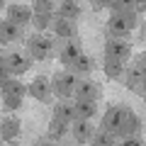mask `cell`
Here are the masks:
<instances>
[{
    "label": "cell",
    "instance_id": "cell-1",
    "mask_svg": "<svg viewBox=\"0 0 146 146\" xmlns=\"http://www.w3.org/2000/svg\"><path fill=\"white\" fill-rule=\"evenodd\" d=\"M58 54V42L54 36L44 34V32H36V34L27 36V56L32 61H44V58Z\"/></svg>",
    "mask_w": 146,
    "mask_h": 146
},
{
    "label": "cell",
    "instance_id": "cell-2",
    "mask_svg": "<svg viewBox=\"0 0 146 146\" xmlns=\"http://www.w3.org/2000/svg\"><path fill=\"white\" fill-rule=\"evenodd\" d=\"M136 29V12H122V15H112L105 25L110 39H129V34Z\"/></svg>",
    "mask_w": 146,
    "mask_h": 146
},
{
    "label": "cell",
    "instance_id": "cell-3",
    "mask_svg": "<svg viewBox=\"0 0 146 146\" xmlns=\"http://www.w3.org/2000/svg\"><path fill=\"white\" fill-rule=\"evenodd\" d=\"M129 117H131V110L127 105H112V107H107V112L102 117V129L110 131V134H115V136H119L122 127L127 124Z\"/></svg>",
    "mask_w": 146,
    "mask_h": 146
},
{
    "label": "cell",
    "instance_id": "cell-4",
    "mask_svg": "<svg viewBox=\"0 0 146 146\" xmlns=\"http://www.w3.org/2000/svg\"><path fill=\"white\" fill-rule=\"evenodd\" d=\"M78 76L73 71H58L56 76H54V80H51V95H56V98H61V100H68V98H73V90H76V85H78Z\"/></svg>",
    "mask_w": 146,
    "mask_h": 146
},
{
    "label": "cell",
    "instance_id": "cell-5",
    "mask_svg": "<svg viewBox=\"0 0 146 146\" xmlns=\"http://www.w3.org/2000/svg\"><path fill=\"white\" fill-rule=\"evenodd\" d=\"M131 49H134V46H131L129 39H110V36H107L102 51H105V58H115V61L124 63L127 58L131 56Z\"/></svg>",
    "mask_w": 146,
    "mask_h": 146
},
{
    "label": "cell",
    "instance_id": "cell-6",
    "mask_svg": "<svg viewBox=\"0 0 146 146\" xmlns=\"http://www.w3.org/2000/svg\"><path fill=\"white\" fill-rule=\"evenodd\" d=\"M100 95H102V85L98 80H90V78L78 80V85L73 90V98L76 100H88V102H98Z\"/></svg>",
    "mask_w": 146,
    "mask_h": 146
},
{
    "label": "cell",
    "instance_id": "cell-7",
    "mask_svg": "<svg viewBox=\"0 0 146 146\" xmlns=\"http://www.w3.org/2000/svg\"><path fill=\"white\" fill-rule=\"evenodd\" d=\"M5 66H7V71H10V76L12 78H20L22 73H27L32 68V58L27 56V54H20V51H10V54H5Z\"/></svg>",
    "mask_w": 146,
    "mask_h": 146
},
{
    "label": "cell",
    "instance_id": "cell-8",
    "mask_svg": "<svg viewBox=\"0 0 146 146\" xmlns=\"http://www.w3.org/2000/svg\"><path fill=\"white\" fill-rule=\"evenodd\" d=\"M83 54V42H80V36H73V39H66L63 46L58 49V61L63 63L66 68H71V63Z\"/></svg>",
    "mask_w": 146,
    "mask_h": 146
},
{
    "label": "cell",
    "instance_id": "cell-9",
    "mask_svg": "<svg viewBox=\"0 0 146 146\" xmlns=\"http://www.w3.org/2000/svg\"><path fill=\"white\" fill-rule=\"evenodd\" d=\"M7 22H12L15 27H25L32 22V7L25 3H12L7 5Z\"/></svg>",
    "mask_w": 146,
    "mask_h": 146
},
{
    "label": "cell",
    "instance_id": "cell-10",
    "mask_svg": "<svg viewBox=\"0 0 146 146\" xmlns=\"http://www.w3.org/2000/svg\"><path fill=\"white\" fill-rule=\"evenodd\" d=\"M27 93L34 100H39V102H46V100L51 98V80H49L46 76H36V78L27 85Z\"/></svg>",
    "mask_w": 146,
    "mask_h": 146
},
{
    "label": "cell",
    "instance_id": "cell-11",
    "mask_svg": "<svg viewBox=\"0 0 146 146\" xmlns=\"http://www.w3.org/2000/svg\"><path fill=\"white\" fill-rule=\"evenodd\" d=\"M51 32L56 34V39H73L78 36V27L73 20H63V17H56L54 15L51 20Z\"/></svg>",
    "mask_w": 146,
    "mask_h": 146
},
{
    "label": "cell",
    "instance_id": "cell-12",
    "mask_svg": "<svg viewBox=\"0 0 146 146\" xmlns=\"http://www.w3.org/2000/svg\"><path fill=\"white\" fill-rule=\"evenodd\" d=\"M93 134H95V127H93V122H90V119H76V122H73V127H71L73 141L85 144V141L93 139Z\"/></svg>",
    "mask_w": 146,
    "mask_h": 146
},
{
    "label": "cell",
    "instance_id": "cell-13",
    "mask_svg": "<svg viewBox=\"0 0 146 146\" xmlns=\"http://www.w3.org/2000/svg\"><path fill=\"white\" fill-rule=\"evenodd\" d=\"M22 127H20V119L17 117H5L0 119V139L3 141H15L20 136Z\"/></svg>",
    "mask_w": 146,
    "mask_h": 146
},
{
    "label": "cell",
    "instance_id": "cell-14",
    "mask_svg": "<svg viewBox=\"0 0 146 146\" xmlns=\"http://www.w3.org/2000/svg\"><path fill=\"white\" fill-rule=\"evenodd\" d=\"M54 119L63 122V124H73V122H76V107H73V102L58 100L56 107H54Z\"/></svg>",
    "mask_w": 146,
    "mask_h": 146
},
{
    "label": "cell",
    "instance_id": "cell-15",
    "mask_svg": "<svg viewBox=\"0 0 146 146\" xmlns=\"http://www.w3.org/2000/svg\"><path fill=\"white\" fill-rule=\"evenodd\" d=\"M22 39V27H15L12 22H0V44H15Z\"/></svg>",
    "mask_w": 146,
    "mask_h": 146
},
{
    "label": "cell",
    "instance_id": "cell-16",
    "mask_svg": "<svg viewBox=\"0 0 146 146\" xmlns=\"http://www.w3.org/2000/svg\"><path fill=\"white\" fill-rule=\"evenodd\" d=\"M124 73H127V88L144 95V68L131 66V68H124Z\"/></svg>",
    "mask_w": 146,
    "mask_h": 146
},
{
    "label": "cell",
    "instance_id": "cell-17",
    "mask_svg": "<svg viewBox=\"0 0 146 146\" xmlns=\"http://www.w3.org/2000/svg\"><path fill=\"white\" fill-rule=\"evenodd\" d=\"M54 15L76 22V20H78V15H80V5H78V3H73V0H63V3H58V5H56Z\"/></svg>",
    "mask_w": 146,
    "mask_h": 146
},
{
    "label": "cell",
    "instance_id": "cell-18",
    "mask_svg": "<svg viewBox=\"0 0 146 146\" xmlns=\"http://www.w3.org/2000/svg\"><path fill=\"white\" fill-rule=\"evenodd\" d=\"M0 93L3 95H12V98H25L27 85L20 78H7L5 83H0Z\"/></svg>",
    "mask_w": 146,
    "mask_h": 146
},
{
    "label": "cell",
    "instance_id": "cell-19",
    "mask_svg": "<svg viewBox=\"0 0 146 146\" xmlns=\"http://www.w3.org/2000/svg\"><path fill=\"white\" fill-rule=\"evenodd\" d=\"M76 107V119H93L98 112V102H88V100H73Z\"/></svg>",
    "mask_w": 146,
    "mask_h": 146
},
{
    "label": "cell",
    "instance_id": "cell-20",
    "mask_svg": "<svg viewBox=\"0 0 146 146\" xmlns=\"http://www.w3.org/2000/svg\"><path fill=\"white\" fill-rule=\"evenodd\" d=\"M93 68H95V58L88 56V54H80V56L71 63V68H68V71H73L76 76H85V73H90Z\"/></svg>",
    "mask_w": 146,
    "mask_h": 146
},
{
    "label": "cell",
    "instance_id": "cell-21",
    "mask_svg": "<svg viewBox=\"0 0 146 146\" xmlns=\"http://www.w3.org/2000/svg\"><path fill=\"white\" fill-rule=\"evenodd\" d=\"M102 68H105V73H107V78H122L124 76V63L122 61H115V58H105V63H102Z\"/></svg>",
    "mask_w": 146,
    "mask_h": 146
},
{
    "label": "cell",
    "instance_id": "cell-22",
    "mask_svg": "<svg viewBox=\"0 0 146 146\" xmlns=\"http://www.w3.org/2000/svg\"><path fill=\"white\" fill-rule=\"evenodd\" d=\"M90 144H93V146H115L117 144V136L110 134V131H105V129H95Z\"/></svg>",
    "mask_w": 146,
    "mask_h": 146
},
{
    "label": "cell",
    "instance_id": "cell-23",
    "mask_svg": "<svg viewBox=\"0 0 146 146\" xmlns=\"http://www.w3.org/2000/svg\"><path fill=\"white\" fill-rule=\"evenodd\" d=\"M66 134H68V124H63V122H58V119H51L49 131H46V139H51V141H61Z\"/></svg>",
    "mask_w": 146,
    "mask_h": 146
},
{
    "label": "cell",
    "instance_id": "cell-24",
    "mask_svg": "<svg viewBox=\"0 0 146 146\" xmlns=\"http://www.w3.org/2000/svg\"><path fill=\"white\" fill-rule=\"evenodd\" d=\"M139 131H141V117H136L134 112H131V117L127 119V124L122 127L119 136H139Z\"/></svg>",
    "mask_w": 146,
    "mask_h": 146
},
{
    "label": "cell",
    "instance_id": "cell-25",
    "mask_svg": "<svg viewBox=\"0 0 146 146\" xmlns=\"http://www.w3.org/2000/svg\"><path fill=\"white\" fill-rule=\"evenodd\" d=\"M54 10H56V3L51 0H36L32 5V12H39V15H54Z\"/></svg>",
    "mask_w": 146,
    "mask_h": 146
},
{
    "label": "cell",
    "instance_id": "cell-26",
    "mask_svg": "<svg viewBox=\"0 0 146 146\" xmlns=\"http://www.w3.org/2000/svg\"><path fill=\"white\" fill-rule=\"evenodd\" d=\"M51 20H54V15H39V12H32V22H34V27L39 32L49 29V27H51Z\"/></svg>",
    "mask_w": 146,
    "mask_h": 146
},
{
    "label": "cell",
    "instance_id": "cell-27",
    "mask_svg": "<svg viewBox=\"0 0 146 146\" xmlns=\"http://www.w3.org/2000/svg\"><path fill=\"white\" fill-rule=\"evenodd\" d=\"M3 107H5V110H17V107H22V98H12V95H3Z\"/></svg>",
    "mask_w": 146,
    "mask_h": 146
},
{
    "label": "cell",
    "instance_id": "cell-28",
    "mask_svg": "<svg viewBox=\"0 0 146 146\" xmlns=\"http://www.w3.org/2000/svg\"><path fill=\"white\" fill-rule=\"evenodd\" d=\"M115 146H144L141 136H122V141H117Z\"/></svg>",
    "mask_w": 146,
    "mask_h": 146
},
{
    "label": "cell",
    "instance_id": "cell-29",
    "mask_svg": "<svg viewBox=\"0 0 146 146\" xmlns=\"http://www.w3.org/2000/svg\"><path fill=\"white\" fill-rule=\"evenodd\" d=\"M7 78H12V76H10V71H7V66H5V58L0 56V83H5Z\"/></svg>",
    "mask_w": 146,
    "mask_h": 146
},
{
    "label": "cell",
    "instance_id": "cell-30",
    "mask_svg": "<svg viewBox=\"0 0 146 146\" xmlns=\"http://www.w3.org/2000/svg\"><path fill=\"white\" fill-rule=\"evenodd\" d=\"M32 146H54V141L44 136V139H36V141H34V144H32Z\"/></svg>",
    "mask_w": 146,
    "mask_h": 146
},
{
    "label": "cell",
    "instance_id": "cell-31",
    "mask_svg": "<svg viewBox=\"0 0 146 146\" xmlns=\"http://www.w3.org/2000/svg\"><path fill=\"white\" fill-rule=\"evenodd\" d=\"M63 146H80V144H78V141H73V139H71V141H66Z\"/></svg>",
    "mask_w": 146,
    "mask_h": 146
},
{
    "label": "cell",
    "instance_id": "cell-32",
    "mask_svg": "<svg viewBox=\"0 0 146 146\" xmlns=\"http://www.w3.org/2000/svg\"><path fill=\"white\" fill-rule=\"evenodd\" d=\"M0 10H3V3H0Z\"/></svg>",
    "mask_w": 146,
    "mask_h": 146
}]
</instances>
